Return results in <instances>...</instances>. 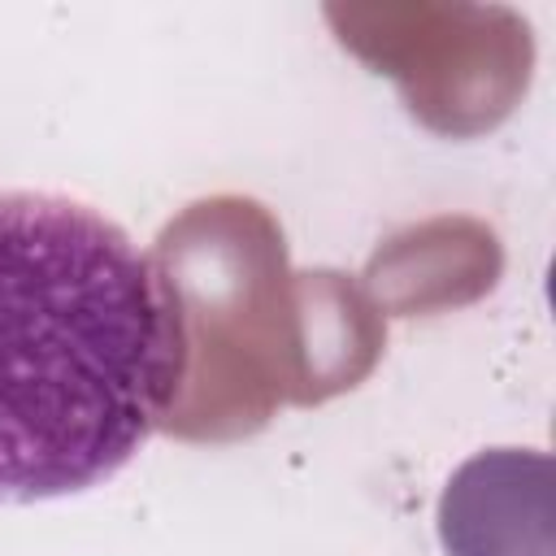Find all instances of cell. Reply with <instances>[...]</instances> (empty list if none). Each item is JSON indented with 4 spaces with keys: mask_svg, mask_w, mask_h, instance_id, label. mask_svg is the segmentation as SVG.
I'll return each mask as SVG.
<instances>
[{
    "mask_svg": "<svg viewBox=\"0 0 556 556\" xmlns=\"http://www.w3.org/2000/svg\"><path fill=\"white\" fill-rule=\"evenodd\" d=\"M182 356L178 295L113 217L0 191V504L78 495L126 469Z\"/></svg>",
    "mask_w": 556,
    "mask_h": 556,
    "instance_id": "6da1fadb",
    "label": "cell"
}]
</instances>
